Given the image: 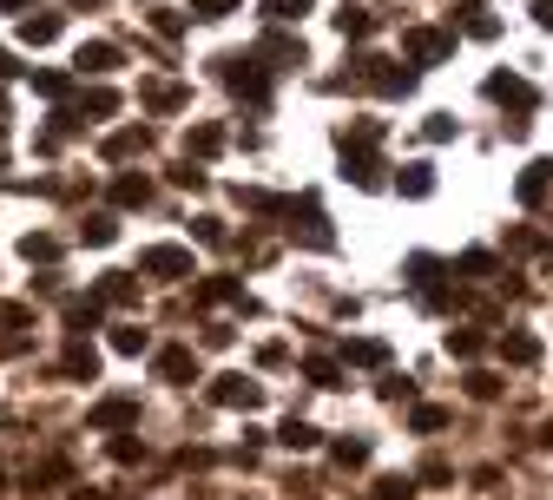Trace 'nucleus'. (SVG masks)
<instances>
[{
    "label": "nucleus",
    "instance_id": "f257e3e1",
    "mask_svg": "<svg viewBox=\"0 0 553 500\" xmlns=\"http://www.w3.org/2000/svg\"><path fill=\"white\" fill-rule=\"evenodd\" d=\"M376 145H382V125H376V119H356V125L343 132V172H349V185H363V191L382 185V158H376Z\"/></svg>",
    "mask_w": 553,
    "mask_h": 500
},
{
    "label": "nucleus",
    "instance_id": "f03ea898",
    "mask_svg": "<svg viewBox=\"0 0 553 500\" xmlns=\"http://www.w3.org/2000/svg\"><path fill=\"white\" fill-rule=\"evenodd\" d=\"M356 79H363V86H376V93H389V99L415 86V73H409V66L382 60V53H363V60H356Z\"/></svg>",
    "mask_w": 553,
    "mask_h": 500
},
{
    "label": "nucleus",
    "instance_id": "7ed1b4c3",
    "mask_svg": "<svg viewBox=\"0 0 553 500\" xmlns=\"http://www.w3.org/2000/svg\"><path fill=\"white\" fill-rule=\"evenodd\" d=\"M218 66H224V86H231V93H244L251 106H264V93H270L264 66H257V60H244V53H231V60H218Z\"/></svg>",
    "mask_w": 553,
    "mask_h": 500
},
{
    "label": "nucleus",
    "instance_id": "20e7f679",
    "mask_svg": "<svg viewBox=\"0 0 553 500\" xmlns=\"http://www.w3.org/2000/svg\"><path fill=\"white\" fill-rule=\"evenodd\" d=\"M139 270H145V277H198V270H191V250H178V244H152V250H145V257H139Z\"/></svg>",
    "mask_w": 553,
    "mask_h": 500
},
{
    "label": "nucleus",
    "instance_id": "39448f33",
    "mask_svg": "<svg viewBox=\"0 0 553 500\" xmlns=\"http://www.w3.org/2000/svg\"><path fill=\"white\" fill-rule=\"evenodd\" d=\"M402 53H409L415 66H435V60H448V53H455V40H448V33H435V27H409V33H402Z\"/></svg>",
    "mask_w": 553,
    "mask_h": 500
},
{
    "label": "nucleus",
    "instance_id": "423d86ee",
    "mask_svg": "<svg viewBox=\"0 0 553 500\" xmlns=\"http://www.w3.org/2000/svg\"><path fill=\"white\" fill-rule=\"evenodd\" d=\"M211 402H218V408H257V402H264V389H257L251 375H218V382H211Z\"/></svg>",
    "mask_w": 553,
    "mask_h": 500
},
{
    "label": "nucleus",
    "instance_id": "0eeeda50",
    "mask_svg": "<svg viewBox=\"0 0 553 500\" xmlns=\"http://www.w3.org/2000/svg\"><path fill=\"white\" fill-rule=\"evenodd\" d=\"M132 422H139V402H132V395H106V402L86 415V428H99V435H106V428H132Z\"/></svg>",
    "mask_w": 553,
    "mask_h": 500
},
{
    "label": "nucleus",
    "instance_id": "6e6552de",
    "mask_svg": "<svg viewBox=\"0 0 553 500\" xmlns=\"http://www.w3.org/2000/svg\"><path fill=\"white\" fill-rule=\"evenodd\" d=\"M284 218H303V244H316V250H330L336 237H330V224H323V211H316V198H284Z\"/></svg>",
    "mask_w": 553,
    "mask_h": 500
},
{
    "label": "nucleus",
    "instance_id": "1a4fd4ad",
    "mask_svg": "<svg viewBox=\"0 0 553 500\" xmlns=\"http://www.w3.org/2000/svg\"><path fill=\"white\" fill-rule=\"evenodd\" d=\"M488 99H501V106H514V112H534V86H527L521 73H494L488 79Z\"/></svg>",
    "mask_w": 553,
    "mask_h": 500
},
{
    "label": "nucleus",
    "instance_id": "9d476101",
    "mask_svg": "<svg viewBox=\"0 0 553 500\" xmlns=\"http://www.w3.org/2000/svg\"><path fill=\"white\" fill-rule=\"evenodd\" d=\"M547 191H553V158H534V165L514 178V198H521V204H540Z\"/></svg>",
    "mask_w": 553,
    "mask_h": 500
},
{
    "label": "nucleus",
    "instance_id": "9b49d317",
    "mask_svg": "<svg viewBox=\"0 0 553 500\" xmlns=\"http://www.w3.org/2000/svg\"><path fill=\"white\" fill-rule=\"evenodd\" d=\"M501 356L514 362V369H534V362H540V336H527V329H507V336H501Z\"/></svg>",
    "mask_w": 553,
    "mask_h": 500
},
{
    "label": "nucleus",
    "instance_id": "f8f14e48",
    "mask_svg": "<svg viewBox=\"0 0 553 500\" xmlns=\"http://www.w3.org/2000/svg\"><path fill=\"white\" fill-rule=\"evenodd\" d=\"M73 66L79 73H112V66H119V47H112V40H86V47L73 53Z\"/></svg>",
    "mask_w": 553,
    "mask_h": 500
},
{
    "label": "nucleus",
    "instance_id": "ddd939ff",
    "mask_svg": "<svg viewBox=\"0 0 553 500\" xmlns=\"http://www.w3.org/2000/svg\"><path fill=\"white\" fill-rule=\"evenodd\" d=\"M145 198H152V178H145V172H119V178H112V204H126V211H139Z\"/></svg>",
    "mask_w": 553,
    "mask_h": 500
},
{
    "label": "nucleus",
    "instance_id": "4468645a",
    "mask_svg": "<svg viewBox=\"0 0 553 500\" xmlns=\"http://www.w3.org/2000/svg\"><path fill=\"white\" fill-rule=\"evenodd\" d=\"M60 369H66V375H86V382H93V375H99V349L86 343V336H73V343H66V356H60Z\"/></svg>",
    "mask_w": 553,
    "mask_h": 500
},
{
    "label": "nucleus",
    "instance_id": "2eb2a0df",
    "mask_svg": "<svg viewBox=\"0 0 553 500\" xmlns=\"http://www.w3.org/2000/svg\"><path fill=\"white\" fill-rule=\"evenodd\" d=\"M185 86H178V79H145V106H152V112H178V106H185Z\"/></svg>",
    "mask_w": 553,
    "mask_h": 500
},
{
    "label": "nucleus",
    "instance_id": "dca6fc26",
    "mask_svg": "<svg viewBox=\"0 0 553 500\" xmlns=\"http://www.w3.org/2000/svg\"><path fill=\"white\" fill-rule=\"evenodd\" d=\"M158 375L165 382H198V356L191 349H158Z\"/></svg>",
    "mask_w": 553,
    "mask_h": 500
},
{
    "label": "nucleus",
    "instance_id": "f3484780",
    "mask_svg": "<svg viewBox=\"0 0 553 500\" xmlns=\"http://www.w3.org/2000/svg\"><path fill=\"white\" fill-rule=\"evenodd\" d=\"M139 152H152V132H145V125H126V132L106 139V158H139Z\"/></svg>",
    "mask_w": 553,
    "mask_h": 500
},
{
    "label": "nucleus",
    "instance_id": "a211bd4d",
    "mask_svg": "<svg viewBox=\"0 0 553 500\" xmlns=\"http://www.w3.org/2000/svg\"><path fill=\"white\" fill-rule=\"evenodd\" d=\"M211 152H224V125H191L185 132V158H211Z\"/></svg>",
    "mask_w": 553,
    "mask_h": 500
},
{
    "label": "nucleus",
    "instance_id": "6ab92c4d",
    "mask_svg": "<svg viewBox=\"0 0 553 500\" xmlns=\"http://www.w3.org/2000/svg\"><path fill=\"white\" fill-rule=\"evenodd\" d=\"M20 40H27V47H53V40H60V14H27L20 20Z\"/></svg>",
    "mask_w": 553,
    "mask_h": 500
},
{
    "label": "nucleus",
    "instance_id": "aec40b11",
    "mask_svg": "<svg viewBox=\"0 0 553 500\" xmlns=\"http://www.w3.org/2000/svg\"><path fill=\"white\" fill-rule=\"evenodd\" d=\"M93 323H99V290L93 297H66V329H73V336H86Z\"/></svg>",
    "mask_w": 553,
    "mask_h": 500
},
{
    "label": "nucleus",
    "instance_id": "412c9836",
    "mask_svg": "<svg viewBox=\"0 0 553 500\" xmlns=\"http://www.w3.org/2000/svg\"><path fill=\"white\" fill-rule=\"evenodd\" d=\"M99 303H139V283H132L126 270H106V277H99Z\"/></svg>",
    "mask_w": 553,
    "mask_h": 500
},
{
    "label": "nucleus",
    "instance_id": "4be33fe9",
    "mask_svg": "<svg viewBox=\"0 0 553 500\" xmlns=\"http://www.w3.org/2000/svg\"><path fill=\"white\" fill-rule=\"evenodd\" d=\"M435 277H442V264H435V257H409V283L422 290L428 303H442V290H435Z\"/></svg>",
    "mask_w": 553,
    "mask_h": 500
},
{
    "label": "nucleus",
    "instance_id": "5701e85b",
    "mask_svg": "<svg viewBox=\"0 0 553 500\" xmlns=\"http://www.w3.org/2000/svg\"><path fill=\"white\" fill-rule=\"evenodd\" d=\"M198 303H244V283L237 277H205L198 283Z\"/></svg>",
    "mask_w": 553,
    "mask_h": 500
},
{
    "label": "nucleus",
    "instance_id": "b1692460",
    "mask_svg": "<svg viewBox=\"0 0 553 500\" xmlns=\"http://www.w3.org/2000/svg\"><path fill=\"white\" fill-rule=\"evenodd\" d=\"M20 257H27V264H53V257H60V237L27 231V237H20Z\"/></svg>",
    "mask_w": 553,
    "mask_h": 500
},
{
    "label": "nucleus",
    "instance_id": "393cba45",
    "mask_svg": "<svg viewBox=\"0 0 553 500\" xmlns=\"http://www.w3.org/2000/svg\"><path fill=\"white\" fill-rule=\"evenodd\" d=\"M461 20H468L474 40H494V33H501V20H494L488 7H481V0H461Z\"/></svg>",
    "mask_w": 553,
    "mask_h": 500
},
{
    "label": "nucleus",
    "instance_id": "a878e982",
    "mask_svg": "<svg viewBox=\"0 0 553 500\" xmlns=\"http://www.w3.org/2000/svg\"><path fill=\"white\" fill-rule=\"evenodd\" d=\"M257 53H264V60H284V66H303V47L290 40V33H264V47Z\"/></svg>",
    "mask_w": 553,
    "mask_h": 500
},
{
    "label": "nucleus",
    "instance_id": "bb28decb",
    "mask_svg": "<svg viewBox=\"0 0 553 500\" xmlns=\"http://www.w3.org/2000/svg\"><path fill=\"white\" fill-rule=\"evenodd\" d=\"M277 441H284V448H290V454H303V448H316V441H323V435H316V428H310V422H297V415H290V422H284V428H277Z\"/></svg>",
    "mask_w": 553,
    "mask_h": 500
},
{
    "label": "nucleus",
    "instance_id": "cd10ccee",
    "mask_svg": "<svg viewBox=\"0 0 553 500\" xmlns=\"http://www.w3.org/2000/svg\"><path fill=\"white\" fill-rule=\"evenodd\" d=\"M369 27H376V14H363V7H343V14H336V33H343V40H369Z\"/></svg>",
    "mask_w": 553,
    "mask_h": 500
},
{
    "label": "nucleus",
    "instance_id": "c85d7f7f",
    "mask_svg": "<svg viewBox=\"0 0 553 500\" xmlns=\"http://www.w3.org/2000/svg\"><path fill=\"white\" fill-rule=\"evenodd\" d=\"M86 112H93V119H112V112H119V93H112V86H93V93L79 99V119H86Z\"/></svg>",
    "mask_w": 553,
    "mask_h": 500
},
{
    "label": "nucleus",
    "instance_id": "c756f323",
    "mask_svg": "<svg viewBox=\"0 0 553 500\" xmlns=\"http://www.w3.org/2000/svg\"><path fill=\"white\" fill-rule=\"evenodd\" d=\"M349 362H363V369H376V362H389V349L376 343V336H356V343H343Z\"/></svg>",
    "mask_w": 553,
    "mask_h": 500
},
{
    "label": "nucleus",
    "instance_id": "7c9ffc66",
    "mask_svg": "<svg viewBox=\"0 0 553 500\" xmlns=\"http://www.w3.org/2000/svg\"><path fill=\"white\" fill-rule=\"evenodd\" d=\"M448 356L474 362V356H481V329H448Z\"/></svg>",
    "mask_w": 553,
    "mask_h": 500
},
{
    "label": "nucleus",
    "instance_id": "2f4dec72",
    "mask_svg": "<svg viewBox=\"0 0 553 500\" xmlns=\"http://www.w3.org/2000/svg\"><path fill=\"white\" fill-rule=\"evenodd\" d=\"M79 237H86V244H112V237H119V224H112L106 211H93V218L79 224Z\"/></svg>",
    "mask_w": 553,
    "mask_h": 500
},
{
    "label": "nucleus",
    "instance_id": "473e14b6",
    "mask_svg": "<svg viewBox=\"0 0 553 500\" xmlns=\"http://www.w3.org/2000/svg\"><path fill=\"white\" fill-rule=\"evenodd\" d=\"M402 191H409V198H428V191H435V172H428V165H402Z\"/></svg>",
    "mask_w": 553,
    "mask_h": 500
},
{
    "label": "nucleus",
    "instance_id": "72a5a7b5",
    "mask_svg": "<svg viewBox=\"0 0 553 500\" xmlns=\"http://www.w3.org/2000/svg\"><path fill=\"white\" fill-rule=\"evenodd\" d=\"M376 500H415V481H409V474H382V481H376Z\"/></svg>",
    "mask_w": 553,
    "mask_h": 500
},
{
    "label": "nucleus",
    "instance_id": "f704fd0d",
    "mask_svg": "<svg viewBox=\"0 0 553 500\" xmlns=\"http://www.w3.org/2000/svg\"><path fill=\"white\" fill-rule=\"evenodd\" d=\"M468 395H474V402H494V395H501V375H488V369H468Z\"/></svg>",
    "mask_w": 553,
    "mask_h": 500
},
{
    "label": "nucleus",
    "instance_id": "c9c22d12",
    "mask_svg": "<svg viewBox=\"0 0 553 500\" xmlns=\"http://www.w3.org/2000/svg\"><path fill=\"white\" fill-rule=\"evenodd\" d=\"M145 343H152V336H145L139 323H132V329H112V349H119V356H139Z\"/></svg>",
    "mask_w": 553,
    "mask_h": 500
},
{
    "label": "nucleus",
    "instance_id": "e433bc0d",
    "mask_svg": "<svg viewBox=\"0 0 553 500\" xmlns=\"http://www.w3.org/2000/svg\"><path fill=\"white\" fill-rule=\"evenodd\" d=\"M336 468H363V461H369V441H336Z\"/></svg>",
    "mask_w": 553,
    "mask_h": 500
},
{
    "label": "nucleus",
    "instance_id": "4c0bfd02",
    "mask_svg": "<svg viewBox=\"0 0 553 500\" xmlns=\"http://www.w3.org/2000/svg\"><path fill=\"white\" fill-rule=\"evenodd\" d=\"M303 375H310L316 389H336V362L330 356H310V362H303Z\"/></svg>",
    "mask_w": 553,
    "mask_h": 500
},
{
    "label": "nucleus",
    "instance_id": "58836bf2",
    "mask_svg": "<svg viewBox=\"0 0 553 500\" xmlns=\"http://www.w3.org/2000/svg\"><path fill=\"white\" fill-rule=\"evenodd\" d=\"M409 422H415V435H435V428H448V408H415Z\"/></svg>",
    "mask_w": 553,
    "mask_h": 500
},
{
    "label": "nucleus",
    "instance_id": "ea45409f",
    "mask_svg": "<svg viewBox=\"0 0 553 500\" xmlns=\"http://www.w3.org/2000/svg\"><path fill=\"white\" fill-rule=\"evenodd\" d=\"M264 14L270 20H303L310 14V0H264Z\"/></svg>",
    "mask_w": 553,
    "mask_h": 500
},
{
    "label": "nucleus",
    "instance_id": "a19ab883",
    "mask_svg": "<svg viewBox=\"0 0 553 500\" xmlns=\"http://www.w3.org/2000/svg\"><path fill=\"white\" fill-rule=\"evenodd\" d=\"M461 277H488V270H494V257H488V250H468V257H461Z\"/></svg>",
    "mask_w": 553,
    "mask_h": 500
},
{
    "label": "nucleus",
    "instance_id": "79ce46f5",
    "mask_svg": "<svg viewBox=\"0 0 553 500\" xmlns=\"http://www.w3.org/2000/svg\"><path fill=\"white\" fill-rule=\"evenodd\" d=\"M152 27L165 33V40H178V33H185V14H172V7H158V14H152Z\"/></svg>",
    "mask_w": 553,
    "mask_h": 500
},
{
    "label": "nucleus",
    "instance_id": "37998d69",
    "mask_svg": "<svg viewBox=\"0 0 553 500\" xmlns=\"http://www.w3.org/2000/svg\"><path fill=\"white\" fill-rule=\"evenodd\" d=\"M191 237H198V244H211V250H218V244H224V224H218V218H198V224H191Z\"/></svg>",
    "mask_w": 553,
    "mask_h": 500
},
{
    "label": "nucleus",
    "instance_id": "c03bdc74",
    "mask_svg": "<svg viewBox=\"0 0 553 500\" xmlns=\"http://www.w3.org/2000/svg\"><path fill=\"white\" fill-rule=\"evenodd\" d=\"M231 7H237V0H191V14H198V20H224Z\"/></svg>",
    "mask_w": 553,
    "mask_h": 500
},
{
    "label": "nucleus",
    "instance_id": "a18cd8bd",
    "mask_svg": "<svg viewBox=\"0 0 553 500\" xmlns=\"http://www.w3.org/2000/svg\"><path fill=\"white\" fill-rule=\"evenodd\" d=\"M172 185H185V191H205V172H198V165H191V158H185V165H178V172H172Z\"/></svg>",
    "mask_w": 553,
    "mask_h": 500
},
{
    "label": "nucleus",
    "instance_id": "49530a36",
    "mask_svg": "<svg viewBox=\"0 0 553 500\" xmlns=\"http://www.w3.org/2000/svg\"><path fill=\"white\" fill-rule=\"evenodd\" d=\"M33 86H40L47 99H66V73H33Z\"/></svg>",
    "mask_w": 553,
    "mask_h": 500
},
{
    "label": "nucleus",
    "instance_id": "de8ad7c7",
    "mask_svg": "<svg viewBox=\"0 0 553 500\" xmlns=\"http://www.w3.org/2000/svg\"><path fill=\"white\" fill-rule=\"evenodd\" d=\"M139 454H145V441H132V435L112 441V461H139Z\"/></svg>",
    "mask_w": 553,
    "mask_h": 500
},
{
    "label": "nucleus",
    "instance_id": "09e8293b",
    "mask_svg": "<svg viewBox=\"0 0 553 500\" xmlns=\"http://www.w3.org/2000/svg\"><path fill=\"white\" fill-rule=\"evenodd\" d=\"M422 132H428V139H435V145H442V139H455V119H442V112H435V119H428Z\"/></svg>",
    "mask_w": 553,
    "mask_h": 500
},
{
    "label": "nucleus",
    "instance_id": "8fccbe9b",
    "mask_svg": "<svg viewBox=\"0 0 553 500\" xmlns=\"http://www.w3.org/2000/svg\"><path fill=\"white\" fill-rule=\"evenodd\" d=\"M534 20H540V27H553V0H534Z\"/></svg>",
    "mask_w": 553,
    "mask_h": 500
},
{
    "label": "nucleus",
    "instance_id": "3c124183",
    "mask_svg": "<svg viewBox=\"0 0 553 500\" xmlns=\"http://www.w3.org/2000/svg\"><path fill=\"white\" fill-rule=\"evenodd\" d=\"M14 73H20V66H14V53L0 47V79H14Z\"/></svg>",
    "mask_w": 553,
    "mask_h": 500
},
{
    "label": "nucleus",
    "instance_id": "603ef678",
    "mask_svg": "<svg viewBox=\"0 0 553 500\" xmlns=\"http://www.w3.org/2000/svg\"><path fill=\"white\" fill-rule=\"evenodd\" d=\"M14 7H27V0H0V14H14Z\"/></svg>",
    "mask_w": 553,
    "mask_h": 500
},
{
    "label": "nucleus",
    "instance_id": "864d4df0",
    "mask_svg": "<svg viewBox=\"0 0 553 500\" xmlns=\"http://www.w3.org/2000/svg\"><path fill=\"white\" fill-rule=\"evenodd\" d=\"M73 7H99V0H73Z\"/></svg>",
    "mask_w": 553,
    "mask_h": 500
}]
</instances>
